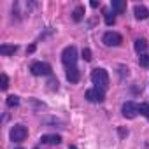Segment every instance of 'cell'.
Segmentation results:
<instances>
[{"label": "cell", "mask_w": 149, "mask_h": 149, "mask_svg": "<svg viewBox=\"0 0 149 149\" xmlns=\"http://www.w3.org/2000/svg\"><path fill=\"white\" fill-rule=\"evenodd\" d=\"M139 63H140V67H149V54H140Z\"/></svg>", "instance_id": "18"}, {"label": "cell", "mask_w": 149, "mask_h": 149, "mask_svg": "<svg viewBox=\"0 0 149 149\" xmlns=\"http://www.w3.org/2000/svg\"><path fill=\"white\" fill-rule=\"evenodd\" d=\"M68 149H77V147H76V146H70V147H68Z\"/></svg>", "instance_id": "24"}, {"label": "cell", "mask_w": 149, "mask_h": 149, "mask_svg": "<svg viewBox=\"0 0 149 149\" xmlns=\"http://www.w3.org/2000/svg\"><path fill=\"white\" fill-rule=\"evenodd\" d=\"M47 84H49V90H51V91H54V90H58V81H56L54 77H51Z\"/></svg>", "instance_id": "21"}, {"label": "cell", "mask_w": 149, "mask_h": 149, "mask_svg": "<svg viewBox=\"0 0 149 149\" xmlns=\"http://www.w3.org/2000/svg\"><path fill=\"white\" fill-rule=\"evenodd\" d=\"M86 98H88V102H91V104H98V102H104L105 95H104L102 90H98V88H91V90L86 91Z\"/></svg>", "instance_id": "7"}, {"label": "cell", "mask_w": 149, "mask_h": 149, "mask_svg": "<svg viewBox=\"0 0 149 149\" xmlns=\"http://www.w3.org/2000/svg\"><path fill=\"white\" fill-rule=\"evenodd\" d=\"M18 51V46H9V44H2L0 46V53H2L4 56H11Z\"/></svg>", "instance_id": "12"}, {"label": "cell", "mask_w": 149, "mask_h": 149, "mask_svg": "<svg viewBox=\"0 0 149 149\" xmlns=\"http://www.w3.org/2000/svg\"><path fill=\"white\" fill-rule=\"evenodd\" d=\"M133 47H135V51H137V53H142V54H146L147 42H146L144 39H137V40H135V44H133Z\"/></svg>", "instance_id": "14"}, {"label": "cell", "mask_w": 149, "mask_h": 149, "mask_svg": "<svg viewBox=\"0 0 149 149\" xmlns=\"http://www.w3.org/2000/svg\"><path fill=\"white\" fill-rule=\"evenodd\" d=\"M83 18H84V7L83 6H77L76 9H74V13H72V19L76 21V23H79Z\"/></svg>", "instance_id": "13"}, {"label": "cell", "mask_w": 149, "mask_h": 149, "mask_svg": "<svg viewBox=\"0 0 149 149\" xmlns=\"http://www.w3.org/2000/svg\"><path fill=\"white\" fill-rule=\"evenodd\" d=\"M7 105H9V107H18V105H19V98H18L16 95L7 97Z\"/></svg>", "instance_id": "16"}, {"label": "cell", "mask_w": 149, "mask_h": 149, "mask_svg": "<svg viewBox=\"0 0 149 149\" xmlns=\"http://www.w3.org/2000/svg\"><path fill=\"white\" fill-rule=\"evenodd\" d=\"M139 112H140L142 116L149 118V105H147V104H140V105H139Z\"/></svg>", "instance_id": "19"}, {"label": "cell", "mask_w": 149, "mask_h": 149, "mask_svg": "<svg viewBox=\"0 0 149 149\" xmlns=\"http://www.w3.org/2000/svg\"><path fill=\"white\" fill-rule=\"evenodd\" d=\"M0 88H2L4 91L9 88V77L6 76V74H2V76H0Z\"/></svg>", "instance_id": "17"}, {"label": "cell", "mask_w": 149, "mask_h": 149, "mask_svg": "<svg viewBox=\"0 0 149 149\" xmlns=\"http://www.w3.org/2000/svg\"><path fill=\"white\" fill-rule=\"evenodd\" d=\"M121 112H123V116H125V118L133 119V118L139 114V105H135L133 102H125V104H123V107H121Z\"/></svg>", "instance_id": "6"}, {"label": "cell", "mask_w": 149, "mask_h": 149, "mask_svg": "<svg viewBox=\"0 0 149 149\" xmlns=\"http://www.w3.org/2000/svg\"><path fill=\"white\" fill-rule=\"evenodd\" d=\"M90 6H91V7H93V9H97V7H98V6H100V4H98V2H97V0H93V2H91V4H90Z\"/></svg>", "instance_id": "23"}, {"label": "cell", "mask_w": 149, "mask_h": 149, "mask_svg": "<svg viewBox=\"0 0 149 149\" xmlns=\"http://www.w3.org/2000/svg\"><path fill=\"white\" fill-rule=\"evenodd\" d=\"M30 72L33 76H51V65L49 63H42V61H33L32 67H30Z\"/></svg>", "instance_id": "3"}, {"label": "cell", "mask_w": 149, "mask_h": 149, "mask_svg": "<svg viewBox=\"0 0 149 149\" xmlns=\"http://www.w3.org/2000/svg\"><path fill=\"white\" fill-rule=\"evenodd\" d=\"M91 81H93L95 88L105 91L109 88V74H107V70L105 68H95L91 72Z\"/></svg>", "instance_id": "1"}, {"label": "cell", "mask_w": 149, "mask_h": 149, "mask_svg": "<svg viewBox=\"0 0 149 149\" xmlns=\"http://www.w3.org/2000/svg\"><path fill=\"white\" fill-rule=\"evenodd\" d=\"M133 14H135L137 19H147L149 18V11L144 6H135L133 7Z\"/></svg>", "instance_id": "8"}, {"label": "cell", "mask_w": 149, "mask_h": 149, "mask_svg": "<svg viewBox=\"0 0 149 149\" xmlns=\"http://www.w3.org/2000/svg\"><path fill=\"white\" fill-rule=\"evenodd\" d=\"M105 23H107L109 26H112V25L116 23V16H114L111 11H105Z\"/></svg>", "instance_id": "15"}, {"label": "cell", "mask_w": 149, "mask_h": 149, "mask_svg": "<svg viewBox=\"0 0 149 149\" xmlns=\"http://www.w3.org/2000/svg\"><path fill=\"white\" fill-rule=\"evenodd\" d=\"M35 149H37V147H35Z\"/></svg>", "instance_id": "26"}, {"label": "cell", "mask_w": 149, "mask_h": 149, "mask_svg": "<svg viewBox=\"0 0 149 149\" xmlns=\"http://www.w3.org/2000/svg\"><path fill=\"white\" fill-rule=\"evenodd\" d=\"M102 42L109 47H116V46H121L123 42V37L118 33V32H105L104 37H102Z\"/></svg>", "instance_id": "5"}, {"label": "cell", "mask_w": 149, "mask_h": 149, "mask_svg": "<svg viewBox=\"0 0 149 149\" xmlns=\"http://www.w3.org/2000/svg\"><path fill=\"white\" fill-rule=\"evenodd\" d=\"M9 135H11V140L13 142H23L26 139V135H28V130H26L25 125H14L11 128V133Z\"/></svg>", "instance_id": "4"}, {"label": "cell", "mask_w": 149, "mask_h": 149, "mask_svg": "<svg viewBox=\"0 0 149 149\" xmlns=\"http://www.w3.org/2000/svg\"><path fill=\"white\" fill-rule=\"evenodd\" d=\"M18 149H21V147H18Z\"/></svg>", "instance_id": "25"}, {"label": "cell", "mask_w": 149, "mask_h": 149, "mask_svg": "<svg viewBox=\"0 0 149 149\" xmlns=\"http://www.w3.org/2000/svg\"><path fill=\"white\" fill-rule=\"evenodd\" d=\"M67 79H68L72 84L79 81V70H77V67H70V68H67Z\"/></svg>", "instance_id": "10"}, {"label": "cell", "mask_w": 149, "mask_h": 149, "mask_svg": "<svg viewBox=\"0 0 149 149\" xmlns=\"http://www.w3.org/2000/svg\"><path fill=\"white\" fill-rule=\"evenodd\" d=\"M118 132H119V135H121V137H126V135H128V130H125V128H119Z\"/></svg>", "instance_id": "22"}, {"label": "cell", "mask_w": 149, "mask_h": 149, "mask_svg": "<svg viewBox=\"0 0 149 149\" xmlns=\"http://www.w3.org/2000/svg\"><path fill=\"white\" fill-rule=\"evenodd\" d=\"M61 61H63V65L67 68L76 67V61H77V51H76V47H74V46L65 47L63 53H61Z\"/></svg>", "instance_id": "2"}, {"label": "cell", "mask_w": 149, "mask_h": 149, "mask_svg": "<svg viewBox=\"0 0 149 149\" xmlns=\"http://www.w3.org/2000/svg\"><path fill=\"white\" fill-rule=\"evenodd\" d=\"M83 58H84V61H91V58H93V56H91V51H90L88 47H84V49H83Z\"/></svg>", "instance_id": "20"}, {"label": "cell", "mask_w": 149, "mask_h": 149, "mask_svg": "<svg viewBox=\"0 0 149 149\" xmlns=\"http://www.w3.org/2000/svg\"><path fill=\"white\" fill-rule=\"evenodd\" d=\"M40 140H42L44 144L56 146V144H60V142H61V137H60V135H56V133H53V135H42V137H40Z\"/></svg>", "instance_id": "9"}, {"label": "cell", "mask_w": 149, "mask_h": 149, "mask_svg": "<svg viewBox=\"0 0 149 149\" xmlns=\"http://www.w3.org/2000/svg\"><path fill=\"white\" fill-rule=\"evenodd\" d=\"M112 11H116L118 14H123L126 11V2L125 0H112Z\"/></svg>", "instance_id": "11"}]
</instances>
